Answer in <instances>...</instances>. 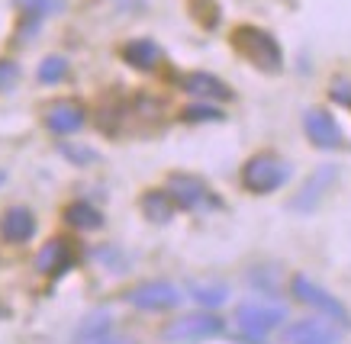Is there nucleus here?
Here are the masks:
<instances>
[{"mask_svg":"<svg viewBox=\"0 0 351 344\" xmlns=\"http://www.w3.org/2000/svg\"><path fill=\"white\" fill-rule=\"evenodd\" d=\"M232 45L242 58H248L252 65L267 71V75H274V71L284 68L280 45H277L274 36L267 33V29H261V26H239L232 33Z\"/></svg>","mask_w":351,"mask_h":344,"instance_id":"1","label":"nucleus"},{"mask_svg":"<svg viewBox=\"0 0 351 344\" xmlns=\"http://www.w3.org/2000/svg\"><path fill=\"white\" fill-rule=\"evenodd\" d=\"M290 181V164L277 155H255L242 168V183L252 194H274Z\"/></svg>","mask_w":351,"mask_h":344,"instance_id":"2","label":"nucleus"},{"mask_svg":"<svg viewBox=\"0 0 351 344\" xmlns=\"http://www.w3.org/2000/svg\"><path fill=\"white\" fill-rule=\"evenodd\" d=\"M290 290H293V296H297L300 302H306V306H313L316 312H322V315H326V319H332L339 328H351L348 309H345V306H341L332 293H326L322 287H316L309 277H293Z\"/></svg>","mask_w":351,"mask_h":344,"instance_id":"3","label":"nucleus"},{"mask_svg":"<svg viewBox=\"0 0 351 344\" xmlns=\"http://www.w3.org/2000/svg\"><path fill=\"white\" fill-rule=\"evenodd\" d=\"M126 302L136 306V309H149V312H161V309H174L181 302V293L174 290L165 280H152V283H142L136 290L126 293Z\"/></svg>","mask_w":351,"mask_h":344,"instance_id":"4","label":"nucleus"},{"mask_svg":"<svg viewBox=\"0 0 351 344\" xmlns=\"http://www.w3.org/2000/svg\"><path fill=\"white\" fill-rule=\"evenodd\" d=\"M235 319H239L242 334H248V338H265L271 328L280 325L284 309H280V306H258V302H245V306H239Z\"/></svg>","mask_w":351,"mask_h":344,"instance_id":"5","label":"nucleus"},{"mask_svg":"<svg viewBox=\"0 0 351 344\" xmlns=\"http://www.w3.org/2000/svg\"><path fill=\"white\" fill-rule=\"evenodd\" d=\"M168 196L181 209H203V206H213L216 200L210 196L206 183L197 181L193 174H171L168 177Z\"/></svg>","mask_w":351,"mask_h":344,"instance_id":"6","label":"nucleus"},{"mask_svg":"<svg viewBox=\"0 0 351 344\" xmlns=\"http://www.w3.org/2000/svg\"><path fill=\"white\" fill-rule=\"evenodd\" d=\"M303 129H306L309 142H313L316 148H322V151L341 148L339 122H335V116L326 113V109H306V113H303Z\"/></svg>","mask_w":351,"mask_h":344,"instance_id":"7","label":"nucleus"},{"mask_svg":"<svg viewBox=\"0 0 351 344\" xmlns=\"http://www.w3.org/2000/svg\"><path fill=\"white\" fill-rule=\"evenodd\" d=\"M219 332H223V319H216V315H184L161 328L168 341H197V338H210Z\"/></svg>","mask_w":351,"mask_h":344,"instance_id":"8","label":"nucleus"},{"mask_svg":"<svg viewBox=\"0 0 351 344\" xmlns=\"http://www.w3.org/2000/svg\"><path fill=\"white\" fill-rule=\"evenodd\" d=\"M284 344H339V332L322 319H303L284 332Z\"/></svg>","mask_w":351,"mask_h":344,"instance_id":"9","label":"nucleus"},{"mask_svg":"<svg viewBox=\"0 0 351 344\" xmlns=\"http://www.w3.org/2000/svg\"><path fill=\"white\" fill-rule=\"evenodd\" d=\"M84 119H87V113L77 100H58V103H52V107L45 109V126H49L55 135H71V132H77L84 126Z\"/></svg>","mask_w":351,"mask_h":344,"instance_id":"10","label":"nucleus"},{"mask_svg":"<svg viewBox=\"0 0 351 344\" xmlns=\"http://www.w3.org/2000/svg\"><path fill=\"white\" fill-rule=\"evenodd\" d=\"M36 267H39V274L58 277V274H64V270L75 267V251H71V245H68L64 238H52V241L39 251Z\"/></svg>","mask_w":351,"mask_h":344,"instance_id":"11","label":"nucleus"},{"mask_svg":"<svg viewBox=\"0 0 351 344\" xmlns=\"http://www.w3.org/2000/svg\"><path fill=\"white\" fill-rule=\"evenodd\" d=\"M0 235L13 241V245H23V241H29L36 235V215L26 209V206H13L3 213L0 219Z\"/></svg>","mask_w":351,"mask_h":344,"instance_id":"12","label":"nucleus"},{"mask_svg":"<svg viewBox=\"0 0 351 344\" xmlns=\"http://www.w3.org/2000/svg\"><path fill=\"white\" fill-rule=\"evenodd\" d=\"M335 181V168H319V171L313 174V177H309L306 181V187H303V190H300V196L297 200H293V209H300V213H309V209H316V203H319L322 200V194H326V187H329V183Z\"/></svg>","mask_w":351,"mask_h":344,"instance_id":"13","label":"nucleus"},{"mask_svg":"<svg viewBox=\"0 0 351 344\" xmlns=\"http://www.w3.org/2000/svg\"><path fill=\"white\" fill-rule=\"evenodd\" d=\"M123 62L129 68H136V71H155L161 62V49L152 39H132L123 49Z\"/></svg>","mask_w":351,"mask_h":344,"instance_id":"14","label":"nucleus"},{"mask_svg":"<svg viewBox=\"0 0 351 344\" xmlns=\"http://www.w3.org/2000/svg\"><path fill=\"white\" fill-rule=\"evenodd\" d=\"M181 87L187 90V94H193V97H206V100H232V90H229V87H226L223 81H219V77L203 75V71L181 77Z\"/></svg>","mask_w":351,"mask_h":344,"instance_id":"15","label":"nucleus"},{"mask_svg":"<svg viewBox=\"0 0 351 344\" xmlns=\"http://www.w3.org/2000/svg\"><path fill=\"white\" fill-rule=\"evenodd\" d=\"M142 213L149 215L152 222H168L174 215V200L168 196V190H152L142 196Z\"/></svg>","mask_w":351,"mask_h":344,"instance_id":"16","label":"nucleus"},{"mask_svg":"<svg viewBox=\"0 0 351 344\" xmlns=\"http://www.w3.org/2000/svg\"><path fill=\"white\" fill-rule=\"evenodd\" d=\"M64 219H68V226L84 228V232H90V228H100V226H104V215L97 213L90 203H71L68 209H64Z\"/></svg>","mask_w":351,"mask_h":344,"instance_id":"17","label":"nucleus"},{"mask_svg":"<svg viewBox=\"0 0 351 344\" xmlns=\"http://www.w3.org/2000/svg\"><path fill=\"white\" fill-rule=\"evenodd\" d=\"M13 3H16V10H20L26 20H32V26L43 20V16H49V13H55L62 7V0H13Z\"/></svg>","mask_w":351,"mask_h":344,"instance_id":"18","label":"nucleus"},{"mask_svg":"<svg viewBox=\"0 0 351 344\" xmlns=\"http://www.w3.org/2000/svg\"><path fill=\"white\" fill-rule=\"evenodd\" d=\"M64 75H68V62L58 58V55L45 58L43 65H39V81H43V84H55V81H62Z\"/></svg>","mask_w":351,"mask_h":344,"instance_id":"19","label":"nucleus"},{"mask_svg":"<svg viewBox=\"0 0 351 344\" xmlns=\"http://www.w3.org/2000/svg\"><path fill=\"white\" fill-rule=\"evenodd\" d=\"M193 300L203 302V306H219V302H226V287L223 283H213V287H193Z\"/></svg>","mask_w":351,"mask_h":344,"instance_id":"20","label":"nucleus"},{"mask_svg":"<svg viewBox=\"0 0 351 344\" xmlns=\"http://www.w3.org/2000/svg\"><path fill=\"white\" fill-rule=\"evenodd\" d=\"M20 81V65L10 62V58H0V94L3 90H13Z\"/></svg>","mask_w":351,"mask_h":344,"instance_id":"21","label":"nucleus"},{"mask_svg":"<svg viewBox=\"0 0 351 344\" xmlns=\"http://www.w3.org/2000/svg\"><path fill=\"white\" fill-rule=\"evenodd\" d=\"M184 119H187V122H219L223 113L216 107H187L184 109Z\"/></svg>","mask_w":351,"mask_h":344,"instance_id":"22","label":"nucleus"},{"mask_svg":"<svg viewBox=\"0 0 351 344\" xmlns=\"http://www.w3.org/2000/svg\"><path fill=\"white\" fill-rule=\"evenodd\" d=\"M329 97L335 100V103H341V107L351 109V81H335L329 90Z\"/></svg>","mask_w":351,"mask_h":344,"instance_id":"23","label":"nucleus"},{"mask_svg":"<svg viewBox=\"0 0 351 344\" xmlns=\"http://www.w3.org/2000/svg\"><path fill=\"white\" fill-rule=\"evenodd\" d=\"M97 322H87L84 328H81V334H97V332H104V328H107V315H94Z\"/></svg>","mask_w":351,"mask_h":344,"instance_id":"24","label":"nucleus"},{"mask_svg":"<svg viewBox=\"0 0 351 344\" xmlns=\"http://www.w3.org/2000/svg\"><path fill=\"white\" fill-rule=\"evenodd\" d=\"M94 344H126V341H94Z\"/></svg>","mask_w":351,"mask_h":344,"instance_id":"25","label":"nucleus"}]
</instances>
